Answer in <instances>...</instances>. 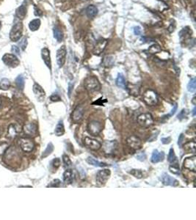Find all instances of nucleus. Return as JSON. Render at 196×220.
<instances>
[{"label":"nucleus","instance_id":"obj_22","mask_svg":"<svg viewBox=\"0 0 196 220\" xmlns=\"http://www.w3.org/2000/svg\"><path fill=\"white\" fill-rule=\"evenodd\" d=\"M24 131L27 135L35 136L37 133V126L33 123L26 124L24 126Z\"/></svg>","mask_w":196,"mask_h":220},{"label":"nucleus","instance_id":"obj_5","mask_svg":"<svg viewBox=\"0 0 196 220\" xmlns=\"http://www.w3.org/2000/svg\"><path fill=\"white\" fill-rule=\"evenodd\" d=\"M5 161L9 165H13L15 162L18 161V152L14 148H10L5 151Z\"/></svg>","mask_w":196,"mask_h":220},{"label":"nucleus","instance_id":"obj_7","mask_svg":"<svg viewBox=\"0 0 196 220\" xmlns=\"http://www.w3.org/2000/svg\"><path fill=\"white\" fill-rule=\"evenodd\" d=\"M102 130V125L100 122L93 120L90 122L87 125V131L90 135L96 136L98 135Z\"/></svg>","mask_w":196,"mask_h":220},{"label":"nucleus","instance_id":"obj_38","mask_svg":"<svg viewBox=\"0 0 196 220\" xmlns=\"http://www.w3.org/2000/svg\"><path fill=\"white\" fill-rule=\"evenodd\" d=\"M129 173L131 175H132V176H134L135 178H137L140 179V178H143V173H142V171L140 170V169H133L130 171Z\"/></svg>","mask_w":196,"mask_h":220},{"label":"nucleus","instance_id":"obj_14","mask_svg":"<svg viewBox=\"0 0 196 220\" xmlns=\"http://www.w3.org/2000/svg\"><path fill=\"white\" fill-rule=\"evenodd\" d=\"M117 147L116 141H106L102 145V148L104 153L107 154H112L115 151Z\"/></svg>","mask_w":196,"mask_h":220},{"label":"nucleus","instance_id":"obj_52","mask_svg":"<svg viewBox=\"0 0 196 220\" xmlns=\"http://www.w3.org/2000/svg\"><path fill=\"white\" fill-rule=\"evenodd\" d=\"M176 110H177V104H175L174 107H173V109H172V111H171V114H170V115L171 116V115H174V114L175 113V112H176Z\"/></svg>","mask_w":196,"mask_h":220},{"label":"nucleus","instance_id":"obj_55","mask_svg":"<svg viewBox=\"0 0 196 220\" xmlns=\"http://www.w3.org/2000/svg\"><path fill=\"white\" fill-rule=\"evenodd\" d=\"M1 103H2V101H1V99H0V105H1Z\"/></svg>","mask_w":196,"mask_h":220},{"label":"nucleus","instance_id":"obj_11","mask_svg":"<svg viewBox=\"0 0 196 220\" xmlns=\"http://www.w3.org/2000/svg\"><path fill=\"white\" fill-rule=\"evenodd\" d=\"M126 144L130 148L133 150H138L141 148L142 141L139 137L136 136H131L126 139Z\"/></svg>","mask_w":196,"mask_h":220},{"label":"nucleus","instance_id":"obj_51","mask_svg":"<svg viewBox=\"0 0 196 220\" xmlns=\"http://www.w3.org/2000/svg\"><path fill=\"white\" fill-rule=\"evenodd\" d=\"M60 184V180H54L53 182L50 184V186H58Z\"/></svg>","mask_w":196,"mask_h":220},{"label":"nucleus","instance_id":"obj_56","mask_svg":"<svg viewBox=\"0 0 196 220\" xmlns=\"http://www.w3.org/2000/svg\"><path fill=\"white\" fill-rule=\"evenodd\" d=\"M0 29H1V22H0Z\"/></svg>","mask_w":196,"mask_h":220},{"label":"nucleus","instance_id":"obj_48","mask_svg":"<svg viewBox=\"0 0 196 220\" xmlns=\"http://www.w3.org/2000/svg\"><path fill=\"white\" fill-rule=\"evenodd\" d=\"M185 111H186V109H183L182 111L180 113H179V115H178V118H179V119H180V120H182V118H184V117L186 116L185 114H186V112Z\"/></svg>","mask_w":196,"mask_h":220},{"label":"nucleus","instance_id":"obj_13","mask_svg":"<svg viewBox=\"0 0 196 220\" xmlns=\"http://www.w3.org/2000/svg\"><path fill=\"white\" fill-rule=\"evenodd\" d=\"M161 180L162 184L165 186H179V181L176 179L173 178V177L170 176L167 173H163L161 177Z\"/></svg>","mask_w":196,"mask_h":220},{"label":"nucleus","instance_id":"obj_28","mask_svg":"<svg viewBox=\"0 0 196 220\" xmlns=\"http://www.w3.org/2000/svg\"><path fill=\"white\" fill-rule=\"evenodd\" d=\"M53 32H54V37L56 40L58 42H61L63 39V33L62 30L60 29V28L57 26H55L53 29Z\"/></svg>","mask_w":196,"mask_h":220},{"label":"nucleus","instance_id":"obj_45","mask_svg":"<svg viewBox=\"0 0 196 220\" xmlns=\"http://www.w3.org/2000/svg\"><path fill=\"white\" fill-rule=\"evenodd\" d=\"M50 100H51L52 101H60L61 99H60V97L58 95L54 94L50 97Z\"/></svg>","mask_w":196,"mask_h":220},{"label":"nucleus","instance_id":"obj_12","mask_svg":"<svg viewBox=\"0 0 196 220\" xmlns=\"http://www.w3.org/2000/svg\"><path fill=\"white\" fill-rule=\"evenodd\" d=\"M83 142L84 145H85L87 148L93 150H98V149H100L101 147H102V144H101L99 142L87 137L84 139Z\"/></svg>","mask_w":196,"mask_h":220},{"label":"nucleus","instance_id":"obj_16","mask_svg":"<svg viewBox=\"0 0 196 220\" xmlns=\"http://www.w3.org/2000/svg\"><path fill=\"white\" fill-rule=\"evenodd\" d=\"M21 131V127L18 124H11L7 130V137L8 139H14L17 134Z\"/></svg>","mask_w":196,"mask_h":220},{"label":"nucleus","instance_id":"obj_41","mask_svg":"<svg viewBox=\"0 0 196 220\" xmlns=\"http://www.w3.org/2000/svg\"><path fill=\"white\" fill-rule=\"evenodd\" d=\"M7 148H8V145H7L6 142H3L0 145V156H2L5 154Z\"/></svg>","mask_w":196,"mask_h":220},{"label":"nucleus","instance_id":"obj_44","mask_svg":"<svg viewBox=\"0 0 196 220\" xmlns=\"http://www.w3.org/2000/svg\"><path fill=\"white\" fill-rule=\"evenodd\" d=\"M11 51L16 55H20V49L18 46H13L11 48Z\"/></svg>","mask_w":196,"mask_h":220},{"label":"nucleus","instance_id":"obj_26","mask_svg":"<svg viewBox=\"0 0 196 220\" xmlns=\"http://www.w3.org/2000/svg\"><path fill=\"white\" fill-rule=\"evenodd\" d=\"M27 14V7L25 5H22L16 10V16L19 19H24Z\"/></svg>","mask_w":196,"mask_h":220},{"label":"nucleus","instance_id":"obj_54","mask_svg":"<svg viewBox=\"0 0 196 220\" xmlns=\"http://www.w3.org/2000/svg\"><path fill=\"white\" fill-rule=\"evenodd\" d=\"M195 98L194 97V98H193V104H194V105H195Z\"/></svg>","mask_w":196,"mask_h":220},{"label":"nucleus","instance_id":"obj_1","mask_svg":"<svg viewBox=\"0 0 196 220\" xmlns=\"http://www.w3.org/2000/svg\"><path fill=\"white\" fill-rule=\"evenodd\" d=\"M85 87L88 92L95 93L98 92L101 89V85L95 76H88L85 79Z\"/></svg>","mask_w":196,"mask_h":220},{"label":"nucleus","instance_id":"obj_15","mask_svg":"<svg viewBox=\"0 0 196 220\" xmlns=\"http://www.w3.org/2000/svg\"><path fill=\"white\" fill-rule=\"evenodd\" d=\"M184 167L189 170L195 172L196 171V156H193L191 157L186 158L184 161Z\"/></svg>","mask_w":196,"mask_h":220},{"label":"nucleus","instance_id":"obj_58","mask_svg":"<svg viewBox=\"0 0 196 220\" xmlns=\"http://www.w3.org/2000/svg\"><path fill=\"white\" fill-rule=\"evenodd\" d=\"M29 1H32V0H29Z\"/></svg>","mask_w":196,"mask_h":220},{"label":"nucleus","instance_id":"obj_25","mask_svg":"<svg viewBox=\"0 0 196 220\" xmlns=\"http://www.w3.org/2000/svg\"><path fill=\"white\" fill-rule=\"evenodd\" d=\"M87 162L89 164V165L94 166V167H107L108 165L106 163H103V162H100L97 160L93 158V157H88L87 158Z\"/></svg>","mask_w":196,"mask_h":220},{"label":"nucleus","instance_id":"obj_43","mask_svg":"<svg viewBox=\"0 0 196 220\" xmlns=\"http://www.w3.org/2000/svg\"><path fill=\"white\" fill-rule=\"evenodd\" d=\"M52 165H53V167H55V169L58 168L60 165V158H55V159L52 161Z\"/></svg>","mask_w":196,"mask_h":220},{"label":"nucleus","instance_id":"obj_50","mask_svg":"<svg viewBox=\"0 0 196 220\" xmlns=\"http://www.w3.org/2000/svg\"><path fill=\"white\" fill-rule=\"evenodd\" d=\"M162 142L163 144H169L171 142V138L167 137V138H162Z\"/></svg>","mask_w":196,"mask_h":220},{"label":"nucleus","instance_id":"obj_40","mask_svg":"<svg viewBox=\"0 0 196 220\" xmlns=\"http://www.w3.org/2000/svg\"><path fill=\"white\" fill-rule=\"evenodd\" d=\"M169 170L170 172L172 173L173 174L180 175V169H179L178 166H175V165L171 166V167H169Z\"/></svg>","mask_w":196,"mask_h":220},{"label":"nucleus","instance_id":"obj_32","mask_svg":"<svg viewBox=\"0 0 196 220\" xmlns=\"http://www.w3.org/2000/svg\"><path fill=\"white\" fill-rule=\"evenodd\" d=\"M196 88V80L195 78H192L190 80L189 83L187 85V89L190 93H194L195 91Z\"/></svg>","mask_w":196,"mask_h":220},{"label":"nucleus","instance_id":"obj_8","mask_svg":"<svg viewBox=\"0 0 196 220\" xmlns=\"http://www.w3.org/2000/svg\"><path fill=\"white\" fill-rule=\"evenodd\" d=\"M2 61L6 66L11 68H16L19 65L17 57L12 54H5L2 57Z\"/></svg>","mask_w":196,"mask_h":220},{"label":"nucleus","instance_id":"obj_21","mask_svg":"<svg viewBox=\"0 0 196 220\" xmlns=\"http://www.w3.org/2000/svg\"><path fill=\"white\" fill-rule=\"evenodd\" d=\"M74 178H75V174L72 169H67L63 173V180L65 184H71L74 182Z\"/></svg>","mask_w":196,"mask_h":220},{"label":"nucleus","instance_id":"obj_53","mask_svg":"<svg viewBox=\"0 0 196 220\" xmlns=\"http://www.w3.org/2000/svg\"><path fill=\"white\" fill-rule=\"evenodd\" d=\"M193 116H195V107H194V109L193 110Z\"/></svg>","mask_w":196,"mask_h":220},{"label":"nucleus","instance_id":"obj_29","mask_svg":"<svg viewBox=\"0 0 196 220\" xmlns=\"http://www.w3.org/2000/svg\"><path fill=\"white\" fill-rule=\"evenodd\" d=\"M116 85L117 86L120 87V88L126 89V80H125L124 76L122 74H119L118 75H117V77L116 79Z\"/></svg>","mask_w":196,"mask_h":220},{"label":"nucleus","instance_id":"obj_39","mask_svg":"<svg viewBox=\"0 0 196 220\" xmlns=\"http://www.w3.org/2000/svg\"><path fill=\"white\" fill-rule=\"evenodd\" d=\"M63 163H64V165L65 167H71L72 165V162L71 161V159L69 158L68 156H67V155H63Z\"/></svg>","mask_w":196,"mask_h":220},{"label":"nucleus","instance_id":"obj_37","mask_svg":"<svg viewBox=\"0 0 196 220\" xmlns=\"http://www.w3.org/2000/svg\"><path fill=\"white\" fill-rule=\"evenodd\" d=\"M167 160H168V161L170 162V163H172V164H173L175 161H177L176 156H175V154L174 153V150H173V148H171V150H170L168 157H167Z\"/></svg>","mask_w":196,"mask_h":220},{"label":"nucleus","instance_id":"obj_9","mask_svg":"<svg viewBox=\"0 0 196 220\" xmlns=\"http://www.w3.org/2000/svg\"><path fill=\"white\" fill-rule=\"evenodd\" d=\"M20 147L24 152H31L33 151L35 148V144L33 140L29 138H21L19 140Z\"/></svg>","mask_w":196,"mask_h":220},{"label":"nucleus","instance_id":"obj_47","mask_svg":"<svg viewBox=\"0 0 196 220\" xmlns=\"http://www.w3.org/2000/svg\"><path fill=\"white\" fill-rule=\"evenodd\" d=\"M34 8H35V16H42V11L40 10L38 7L35 6Z\"/></svg>","mask_w":196,"mask_h":220},{"label":"nucleus","instance_id":"obj_49","mask_svg":"<svg viewBox=\"0 0 196 220\" xmlns=\"http://www.w3.org/2000/svg\"><path fill=\"white\" fill-rule=\"evenodd\" d=\"M184 134H182L180 135V137H179V140H178V145H179V146H182V144L183 142V140H184Z\"/></svg>","mask_w":196,"mask_h":220},{"label":"nucleus","instance_id":"obj_35","mask_svg":"<svg viewBox=\"0 0 196 220\" xmlns=\"http://www.w3.org/2000/svg\"><path fill=\"white\" fill-rule=\"evenodd\" d=\"M16 83L17 85L18 88H19L21 90L24 89V79L22 75H19L17 78L16 79Z\"/></svg>","mask_w":196,"mask_h":220},{"label":"nucleus","instance_id":"obj_18","mask_svg":"<svg viewBox=\"0 0 196 220\" xmlns=\"http://www.w3.org/2000/svg\"><path fill=\"white\" fill-rule=\"evenodd\" d=\"M84 115V109L81 106H78L72 113V120L74 122L77 123L82 120Z\"/></svg>","mask_w":196,"mask_h":220},{"label":"nucleus","instance_id":"obj_23","mask_svg":"<svg viewBox=\"0 0 196 220\" xmlns=\"http://www.w3.org/2000/svg\"><path fill=\"white\" fill-rule=\"evenodd\" d=\"M165 158V154L164 152H159L157 150H155L153 152L151 161L152 163H158V162L162 161Z\"/></svg>","mask_w":196,"mask_h":220},{"label":"nucleus","instance_id":"obj_19","mask_svg":"<svg viewBox=\"0 0 196 220\" xmlns=\"http://www.w3.org/2000/svg\"><path fill=\"white\" fill-rule=\"evenodd\" d=\"M33 92H34L35 97H36V98L38 101H43L44 100L46 94H45L44 90L43 89L42 87L39 85H38V84L35 83V85H33Z\"/></svg>","mask_w":196,"mask_h":220},{"label":"nucleus","instance_id":"obj_46","mask_svg":"<svg viewBox=\"0 0 196 220\" xmlns=\"http://www.w3.org/2000/svg\"><path fill=\"white\" fill-rule=\"evenodd\" d=\"M142 32V29L140 27H135L134 28V33L136 35H140Z\"/></svg>","mask_w":196,"mask_h":220},{"label":"nucleus","instance_id":"obj_6","mask_svg":"<svg viewBox=\"0 0 196 220\" xmlns=\"http://www.w3.org/2000/svg\"><path fill=\"white\" fill-rule=\"evenodd\" d=\"M110 175H111V172L108 169H102V170L98 171L96 177L97 184L102 186L104 185L107 183L108 179L110 178Z\"/></svg>","mask_w":196,"mask_h":220},{"label":"nucleus","instance_id":"obj_20","mask_svg":"<svg viewBox=\"0 0 196 220\" xmlns=\"http://www.w3.org/2000/svg\"><path fill=\"white\" fill-rule=\"evenodd\" d=\"M41 56L44 62L46 64V66L51 70L52 69V63H51V57H50V51L47 48H44L41 50Z\"/></svg>","mask_w":196,"mask_h":220},{"label":"nucleus","instance_id":"obj_42","mask_svg":"<svg viewBox=\"0 0 196 220\" xmlns=\"http://www.w3.org/2000/svg\"><path fill=\"white\" fill-rule=\"evenodd\" d=\"M18 45H19L20 47L21 48V49L23 50V51H24V50L26 49V48H27V38H22V40L19 42V44H18Z\"/></svg>","mask_w":196,"mask_h":220},{"label":"nucleus","instance_id":"obj_4","mask_svg":"<svg viewBox=\"0 0 196 220\" xmlns=\"http://www.w3.org/2000/svg\"><path fill=\"white\" fill-rule=\"evenodd\" d=\"M137 123L143 127H149L154 123V118L150 113H143L137 117Z\"/></svg>","mask_w":196,"mask_h":220},{"label":"nucleus","instance_id":"obj_2","mask_svg":"<svg viewBox=\"0 0 196 220\" xmlns=\"http://www.w3.org/2000/svg\"><path fill=\"white\" fill-rule=\"evenodd\" d=\"M23 33V24L21 22L14 24L10 32V39L12 41L16 42L20 40Z\"/></svg>","mask_w":196,"mask_h":220},{"label":"nucleus","instance_id":"obj_10","mask_svg":"<svg viewBox=\"0 0 196 220\" xmlns=\"http://www.w3.org/2000/svg\"><path fill=\"white\" fill-rule=\"evenodd\" d=\"M66 48L65 46H62L57 51V55H56V57H57V63L58 65L59 68H62L64 66L65 63V59H66Z\"/></svg>","mask_w":196,"mask_h":220},{"label":"nucleus","instance_id":"obj_33","mask_svg":"<svg viewBox=\"0 0 196 220\" xmlns=\"http://www.w3.org/2000/svg\"><path fill=\"white\" fill-rule=\"evenodd\" d=\"M10 82L7 79H2L0 82V89L3 90H7L10 88Z\"/></svg>","mask_w":196,"mask_h":220},{"label":"nucleus","instance_id":"obj_17","mask_svg":"<svg viewBox=\"0 0 196 220\" xmlns=\"http://www.w3.org/2000/svg\"><path fill=\"white\" fill-rule=\"evenodd\" d=\"M107 43V40H106V39H102V40H98L94 48H93V54L96 55H100L105 49Z\"/></svg>","mask_w":196,"mask_h":220},{"label":"nucleus","instance_id":"obj_57","mask_svg":"<svg viewBox=\"0 0 196 220\" xmlns=\"http://www.w3.org/2000/svg\"><path fill=\"white\" fill-rule=\"evenodd\" d=\"M85 1H90V0H85Z\"/></svg>","mask_w":196,"mask_h":220},{"label":"nucleus","instance_id":"obj_31","mask_svg":"<svg viewBox=\"0 0 196 220\" xmlns=\"http://www.w3.org/2000/svg\"><path fill=\"white\" fill-rule=\"evenodd\" d=\"M40 26V20L38 18H35V19L29 22V28L31 31L34 32L38 30Z\"/></svg>","mask_w":196,"mask_h":220},{"label":"nucleus","instance_id":"obj_24","mask_svg":"<svg viewBox=\"0 0 196 220\" xmlns=\"http://www.w3.org/2000/svg\"><path fill=\"white\" fill-rule=\"evenodd\" d=\"M86 14L89 18H95L98 14V8L95 5H89L86 8Z\"/></svg>","mask_w":196,"mask_h":220},{"label":"nucleus","instance_id":"obj_3","mask_svg":"<svg viewBox=\"0 0 196 220\" xmlns=\"http://www.w3.org/2000/svg\"><path fill=\"white\" fill-rule=\"evenodd\" d=\"M143 101L148 106H155L158 103V96L156 92L152 89H148L143 94Z\"/></svg>","mask_w":196,"mask_h":220},{"label":"nucleus","instance_id":"obj_27","mask_svg":"<svg viewBox=\"0 0 196 220\" xmlns=\"http://www.w3.org/2000/svg\"><path fill=\"white\" fill-rule=\"evenodd\" d=\"M195 147H196V143L195 141H190L188 142H186V144L184 145V149L186 150V152L189 153H193V154H195Z\"/></svg>","mask_w":196,"mask_h":220},{"label":"nucleus","instance_id":"obj_34","mask_svg":"<svg viewBox=\"0 0 196 220\" xmlns=\"http://www.w3.org/2000/svg\"><path fill=\"white\" fill-rule=\"evenodd\" d=\"M148 51L152 55H155V54H157L161 51V47L158 44H154L149 47Z\"/></svg>","mask_w":196,"mask_h":220},{"label":"nucleus","instance_id":"obj_36","mask_svg":"<svg viewBox=\"0 0 196 220\" xmlns=\"http://www.w3.org/2000/svg\"><path fill=\"white\" fill-rule=\"evenodd\" d=\"M53 150H54L53 145H52V143H49V144L48 145L47 148H46V150H44V152L43 153L42 158H45V157H46V156H48V155H50L52 154Z\"/></svg>","mask_w":196,"mask_h":220},{"label":"nucleus","instance_id":"obj_30","mask_svg":"<svg viewBox=\"0 0 196 220\" xmlns=\"http://www.w3.org/2000/svg\"><path fill=\"white\" fill-rule=\"evenodd\" d=\"M65 133V128L64 125H63V121H60V122L57 123V126H56L55 130V135H57V137H60V136H63Z\"/></svg>","mask_w":196,"mask_h":220}]
</instances>
